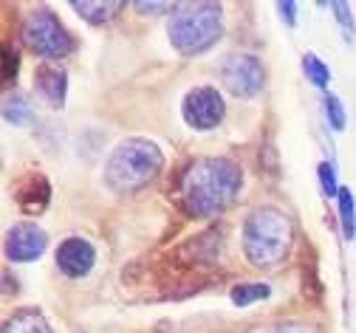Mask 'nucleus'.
<instances>
[{"instance_id": "nucleus-1", "label": "nucleus", "mask_w": 356, "mask_h": 333, "mask_svg": "<svg viewBox=\"0 0 356 333\" xmlns=\"http://www.w3.org/2000/svg\"><path fill=\"white\" fill-rule=\"evenodd\" d=\"M243 172L232 159H195L178 178V204L193 218L224 215L241 195Z\"/></svg>"}, {"instance_id": "nucleus-2", "label": "nucleus", "mask_w": 356, "mask_h": 333, "mask_svg": "<svg viewBox=\"0 0 356 333\" xmlns=\"http://www.w3.org/2000/svg\"><path fill=\"white\" fill-rule=\"evenodd\" d=\"M164 167V153L156 141L133 136L111 150L105 161V186L116 195H130L147 186Z\"/></svg>"}, {"instance_id": "nucleus-3", "label": "nucleus", "mask_w": 356, "mask_h": 333, "mask_svg": "<svg viewBox=\"0 0 356 333\" xmlns=\"http://www.w3.org/2000/svg\"><path fill=\"white\" fill-rule=\"evenodd\" d=\"M243 254L254 268H277L294 241V229L286 212L275 206H257L243 220Z\"/></svg>"}, {"instance_id": "nucleus-4", "label": "nucleus", "mask_w": 356, "mask_h": 333, "mask_svg": "<svg viewBox=\"0 0 356 333\" xmlns=\"http://www.w3.org/2000/svg\"><path fill=\"white\" fill-rule=\"evenodd\" d=\"M220 34H224V9L220 3H207V0L181 3L167 23L170 45L184 57L209 51L220 40Z\"/></svg>"}, {"instance_id": "nucleus-5", "label": "nucleus", "mask_w": 356, "mask_h": 333, "mask_svg": "<svg viewBox=\"0 0 356 333\" xmlns=\"http://www.w3.org/2000/svg\"><path fill=\"white\" fill-rule=\"evenodd\" d=\"M20 34H23L26 49H29L31 54L42 57L46 63H49V60H60V57H65V54L74 51V37H71V31H68V29L63 26V20H60L51 9H46V6H40V9H34V12L26 15Z\"/></svg>"}, {"instance_id": "nucleus-6", "label": "nucleus", "mask_w": 356, "mask_h": 333, "mask_svg": "<svg viewBox=\"0 0 356 333\" xmlns=\"http://www.w3.org/2000/svg\"><path fill=\"white\" fill-rule=\"evenodd\" d=\"M220 82L238 99H252L266 85V68L252 54H232L220 63Z\"/></svg>"}, {"instance_id": "nucleus-7", "label": "nucleus", "mask_w": 356, "mask_h": 333, "mask_svg": "<svg viewBox=\"0 0 356 333\" xmlns=\"http://www.w3.org/2000/svg\"><path fill=\"white\" fill-rule=\"evenodd\" d=\"M224 113H227L224 97L212 85H198L187 90V97L181 102V116L193 130H215L224 122Z\"/></svg>"}, {"instance_id": "nucleus-8", "label": "nucleus", "mask_w": 356, "mask_h": 333, "mask_svg": "<svg viewBox=\"0 0 356 333\" xmlns=\"http://www.w3.org/2000/svg\"><path fill=\"white\" fill-rule=\"evenodd\" d=\"M6 257L12 263H34L37 257H42V252L49 249V234L42 226L31 223V220H23V223H15L9 232H6Z\"/></svg>"}, {"instance_id": "nucleus-9", "label": "nucleus", "mask_w": 356, "mask_h": 333, "mask_svg": "<svg viewBox=\"0 0 356 333\" xmlns=\"http://www.w3.org/2000/svg\"><path fill=\"white\" fill-rule=\"evenodd\" d=\"M54 260H57V268L65 277L82 279V277L91 274V268L97 263V249L88 243L85 237H65V241L60 243V249H57V254H54Z\"/></svg>"}, {"instance_id": "nucleus-10", "label": "nucleus", "mask_w": 356, "mask_h": 333, "mask_svg": "<svg viewBox=\"0 0 356 333\" xmlns=\"http://www.w3.org/2000/svg\"><path fill=\"white\" fill-rule=\"evenodd\" d=\"M15 201L23 215H40L51 201V184L42 172H26L15 184Z\"/></svg>"}, {"instance_id": "nucleus-11", "label": "nucleus", "mask_w": 356, "mask_h": 333, "mask_svg": "<svg viewBox=\"0 0 356 333\" xmlns=\"http://www.w3.org/2000/svg\"><path fill=\"white\" fill-rule=\"evenodd\" d=\"M34 88L42 97L49 108L60 111L65 105V93H68V74L57 63H40L34 71Z\"/></svg>"}, {"instance_id": "nucleus-12", "label": "nucleus", "mask_w": 356, "mask_h": 333, "mask_svg": "<svg viewBox=\"0 0 356 333\" xmlns=\"http://www.w3.org/2000/svg\"><path fill=\"white\" fill-rule=\"evenodd\" d=\"M71 9L91 26H105L124 9V3L122 0H71Z\"/></svg>"}, {"instance_id": "nucleus-13", "label": "nucleus", "mask_w": 356, "mask_h": 333, "mask_svg": "<svg viewBox=\"0 0 356 333\" xmlns=\"http://www.w3.org/2000/svg\"><path fill=\"white\" fill-rule=\"evenodd\" d=\"M3 333H54L51 322L40 308H20L3 322Z\"/></svg>"}, {"instance_id": "nucleus-14", "label": "nucleus", "mask_w": 356, "mask_h": 333, "mask_svg": "<svg viewBox=\"0 0 356 333\" xmlns=\"http://www.w3.org/2000/svg\"><path fill=\"white\" fill-rule=\"evenodd\" d=\"M31 116H34V111H31V105H29V97L26 93H6V99H3V119L9 122V124H15V127H23V124H29L31 122Z\"/></svg>"}, {"instance_id": "nucleus-15", "label": "nucleus", "mask_w": 356, "mask_h": 333, "mask_svg": "<svg viewBox=\"0 0 356 333\" xmlns=\"http://www.w3.org/2000/svg\"><path fill=\"white\" fill-rule=\"evenodd\" d=\"M269 297H272V285H266V282H241V285H235V289L229 291V300L238 308H246L252 302L269 300Z\"/></svg>"}, {"instance_id": "nucleus-16", "label": "nucleus", "mask_w": 356, "mask_h": 333, "mask_svg": "<svg viewBox=\"0 0 356 333\" xmlns=\"http://www.w3.org/2000/svg\"><path fill=\"white\" fill-rule=\"evenodd\" d=\"M337 204H339V223H342V237L345 241H353L356 234V198L348 186L339 189L337 195Z\"/></svg>"}, {"instance_id": "nucleus-17", "label": "nucleus", "mask_w": 356, "mask_h": 333, "mask_svg": "<svg viewBox=\"0 0 356 333\" xmlns=\"http://www.w3.org/2000/svg\"><path fill=\"white\" fill-rule=\"evenodd\" d=\"M302 74L308 76L311 85L320 88V90H325L328 82H331V68H328L314 51H305V54H302Z\"/></svg>"}, {"instance_id": "nucleus-18", "label": "nucleus", "mask_w": 356, "mask_h": 333, "mask_svg": "<svg viewBox=\"0 0 356 333\" xmlns=\"http://www.w3.org/2000/svg\"><path fill=\"white\" fill-rule=\"evenodd\" d=\"M323 105H325V119H328L331 130L342 133V130L348 127V113H345V105H342V99H339V97H334V93H328Z\"/></svg>"}, {"instance_id": "nucleus-19", "label": "nucleus", "mask_w": 356, "mask_h": 333, "mask_svg": "<svg viewBox=\"0 0 356 333\" xmlns=\"http://www.w3.org/2000/svg\"><path fill=\"white\" fill-rule=\"evenodd\" d=\"M317 178H320V189L325 198H337L339 195V184H337V167L331 161H320L317 164Z\"/></svg>"}, {"instance_id": "nucleus-20", "label": "nucleus", "mask_w": 356, "mask_h": 333, "mask_svg": "<svg viewBox=\"0 0 356 333\" xmlns=\"http://www.w3.org/2000/svg\"><path fill=\"white\" fill-rule=\"evenodd\" d=\"M178 6L181 3H159V0H150V3L147 0H136V3H133V9L142 15H170V17L178 12Z\"/></svg>"}, {"instance_id": "nucleus-21", "label": "nucleus", "mask_w": 356, "mask_h": 333, "mask_svg": "<svg viewBox=\"0 0 356 333\" xmlns=\"http://www.w3.org/2000/svg\"><path fill=\"white\" fill-rule=\"evenodd\" d=\"M331 12H334L337 23L342 26V31H345L348 40H350V37H353V15H350V6L345 3V0H334V3H331Z\"/></svg>"}, {"instance_id": "nucleus-22", "label": "nucleus", "mask_w": 356, "mask_h": 333, "mask_svg": "<svg viewBox=\"0 0 356 333\" xmlns=\"http://www.w3.org/2000/svg\"><path fill=\"white\" fill-rule=\"evenodd\" d=\"M20 71V57L12 51V45H3V82L12 85Z\"/></svg>"}, {"instance_id": "nucleus-23", "label": "nucleus", "mask_w": 356, "mask_h": 333, "mask_svg": "<svg viewBox=\"0 0 356 333\" xmlns=\"http://www.w3.org/2000/svg\"><path fill=\"white\" fill-rule=\"evenodd\" d=\"M277 12H280V17H283V23H286L289 29L297 26V3H294V0H280Z\"/></svg>"}, {"instance_id": "nucleus-24", "label": "nucleus", "mask_w": 356, "mask_h": 333, "mask_svg": "<svg viewBox=\"0 0 356 333\" xmlns=\"http://www.w3.org/2000/svg\"><path fill=\"white\" fill-rule=\"evenodd\" d=\"M269 333H317V327L302 325V322H286V325H277V327H272Z\"/></svg>"}]
</instances>
